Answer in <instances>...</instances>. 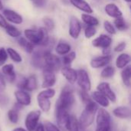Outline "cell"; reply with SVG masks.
I'll return each mask as SVG.
<instances>
[{
    "instance_id": "1",
    "label": "cell",
    "mask_w": 131,
    "mask_h": 131,
    "mask_svg": "<svg viewBox=\"0 0 131 131\" xmlns=\"http://www.w3.org/2000/svg\"><path fill=\"white\" fill-rule=\"evenodd\" d=\"M98 109L99 108L97 104L93 100L86 104V107L84 110L81 112L78 119L80 128H81L82 130H85L94 123Z\"/></svg>"
},
{
    "instance_id": "2",
    "label": "cell",
    "mask_w": 131,
    "mask_h": 131,
    "mask_svg": "<svg viewBox=\"0 0 131 131\" xmlns=\"http://www.w3.org/2000/svg\"><path fill=\"white\" fill-rule=\"evenodd\" d=\"M74 104V95L73 91L70 87L65 86L62 89L59 97L56 101L55 109H64L68 111L72 107Z\"/></svg>"
},
{
    "instance_id": "3",
    "label": "cell",
    "mask_w": 131,
    "mask_h": 131,
    "mask_svg": "<svg viewBox=\"0 0 131 131\" xmlns=\"http://www.w3.org/2000/svg\"><path fill=\"white\" fill-rule=\"evenodd\" d=\"M96 114L97 127L95 131H111V117L109 112L104 108H101L97 110Z\"/></svg>"
},
{
    "instance_id": "4",
    "label": "cell",
    "mask_w": 131,
    "mask_h": 131,
    "mask_svg": "<svg viewBox=\"0 0 131 131\" xmlns=\"http://www.w3.org/2000/svg\"><path fill=\"white\" fill-rule=\"evenodd\" d=\"M45 67L53 71H57L60 69L61 66V62L59 58L54 54H51L50 51H47L44 54Z\"/></svg>"
},
{
    "instance_id": "5",
    "label": "cell",
    "mask_w": 131,
    "mask_h": 131,
    "mask_svg": "<svg viewBox=\"0 0 131 131\" xmlns=\"http://www.w3.org/2000/svg\"><path fill=\"white\" fill-rule=\"evenodd\" d=\"M77 82L81 90L88 92L91 89V82L88 72L84 69H79L77 71Z\"/></svg>"
},
{
    "instance_id": "6",
    "label": "cell",
    "mask_w": 131,
    "mask_h": 131,
    "mask_svg": "<svg viewBox=\"0 0 131 131\" xmlns=\"http://www.w3.org/2000/svg\"><path fill=\"white\" fill-rule=\"evenodd\" d=\"M17 87L20 90H24L27 91H33L38 88L37 78L35 75L29 76L28 78H21L18 83Z\"/></svg>"
},
{
    "instance_id": "7",
    "label": "cell",
    "mask_w": 131,
    "mask_h": 131,
    "mask_svg": "<svg viewBox=\"0 0 131 131\" xmlns=\"http://www.w3.org/2000/svg\"><path fill=\"white\" fill-rule=\"evenodd\" d=\"M41 117L40 111H32L28 114L25 120V126L27 131H33L35 127L38 124Z\"/></svg>"
},
{
    "instance_id": "8",
    "label": "cell",
    "mask_w": 131,
    "mask_h": 131,
    "mask_svg": "<svg viewBox=\"0 0 131 131\" xmlns=\"http://www.w3.org/2000/svg\"><path fill=\"white\" fill-rule=\"evenodd\" d=\"M55 117L59 129L67 130V126L70 119V114H68V111L64 109H56Z\"/></svg>"
},
{
    "instance_id": "9",
    "label": "cell",
    "mask_w": 131,
    "mask_h": 131,
    "mask_svg": "<svg viewBox=\"0 0 131 131\" xmlns=\"http://www.w3.org/2000/svg\"><path fill=\"white\" fill-rule=\"evenodd\" d=\"M56 83V77L54 71L47 68H43V81L42 88H51Z\"/></svg>"
},
{
    "instance_id": "10",
    "label": "cell",
    "mask_w": 131,
    "mask_h": 131,
    "mask_svg": "<svg viewBox=\"0 0 131 131\" xmlns=\"http://www.w3.org/2000/svg\"><path fill=\"white\" fill-rule=\"evenodd\" d=\"M97 91L101 92L102 94H104L110 101L116 102L117 101V95L114 93V91L111 89V85L107 82H101L100 83L97 87Z\"/></svg>"
},
{
    "instance_id": "11",
    "label": "cell",
    "mask_w": 131,
    "mask_h": 131,
    "mask_svg": "<svg viewBox=\"0 0 131 131\" xmlns=\"http://www.w3.org/2000/svg\"><path fill=\"white\" fill-rule=\"evenodd\" d=\"M49 51V49H38L36 51H33V54L31 57V64L34 67L37 68H43L45 67V61H44V54L45 52Z\"/></svg>"
},
{
    "instance_id": "12",
    "label": "cell",
    "mask_w": 131,
    "mask_h": 131,
    "mask_svg": "<svg viewBox=\"0 0 131 131\" xmlns=\"http://www.w3.org/2000/svg\"><path fill=\"white\" fill-rule=\"evenodd\" d=\"M81 25L79 20L75 17H71L69 22L70 36L74 39H77L81 34Z\"/></svg>"
},
{
    "instance_id": "13",
    "label": "cell",
    "mask_w": 131,
    "mask_h": 131,
    "mask_svg": "<svg viewBox=\"0 0 131 131\" xmlns=\"http://www.w3.org/2000/svg\"><path fill=\"white\" fill-rule=\"evenodd\" d=\"M14 94L18 104L21 106H28L31 104V98L27 91L24 90H18L14 93Z\"/></svg>"
},
{
    "instance_id": "14",
    "label": "cell",
    "mask_w": 131,
    "mask_h": 131,
    "mask_svg": "<svg viewBox=\"0 0 131 131\" xmlns=\"http://www.w3.org/2000/svg\"><path fill=\"white\" fill-rule=\"evenodd\" d=\"M111 55H103L93 58L91 61V66L93 68H101L107 66L111 61Z\"/></svg>"
},
{
    "instance_id": "15",
    "label": "cell",
    "mask_w": 131,
    "mask_h": 131,
    "mask_svg": "<svg viewBox=\"0 0 131 131\" xmlns=\"http://www.w3.org/2000/svg\"><path fill=\"white\" fill-rule=\"evenodd\" d=\"M111 43H112L111 37L107 35H104V34L101 35L99 37H97L92 41L93 46L96 48H102L110 47Z\"/></svg>"
},
{
    "instance_id": "16",
    "label": "cell",
    "mask_w": 131,
    "mask_h": 131,
    "mask_svg": "<svg viewBox=\"0 0 131 131\" xmlns=\"http://www.w3.org/2000/svg\"><path fill=\"white\" fill-rule=\"evenodd\" d=\"M61 72L62 75L65 78V79L71 84H74L77 81V71L69 66H64L61 68Z\"/></svg>"
},
{
    "instance_id": "17",
    "label": "cell",
    "mask_w": 131,
    "mask_h": 131,
    "mask_svg": "<svg viewBox=\"0 0 131 131\" xmlns=\"http://www.w3.org/2000/svg\"><path fill=\"white\" fill-rule=\"evenodd\" d=\"M3 15L8 21H9L10 22H12L13 24L19 25V24L22 23V21H23V18L21 16V15H19L18 13H17L16 12H15L13 10L5 9L3 11Z\"/></svg>"
},
{
    "instance_id": "18",
    "label": "cell",
    "mask_w": 131,
    "mask_h": 131,
    "mask_svg": "<svg viewBox=\"0 0 131 131\" xmlns=\"http://www.w3.org/2000/svg\"><path fill=\"white\" fill-rule=\"evenodd\" d=\"M91 99L98 105L101 106L102 107H107L110 105V101L101 92L99 91H94L91 95Z\"/></svg>"
},
{
    "instance_id": "19",
    "label": "cell",
    "mask_w": 131,
    "mask_h": 131,
    "mask_svg": "<svg viewBox=\"0 0 131 131\" xmlns=\"http://www.w3.org/2000/svg\"><path fill=\"white\" fill-rule=\"evenodd\" d=\"M113 114L120 119H129L131 116L130 109L126 106H120L114 109Z\"/></svg>"
},
{
    "instance_id": "20",
    "label": "cell",
    "mask_w": 131,
    "mask_h": 131,
    "mask_svg": "<svg viewBox=\"0 0 131 131\" xmlns=\"http://www.w3.org/2000/svg\"><path fill=\"white\" fill-rule=\"evenodd\" d=\"M105 12L107 13V15H108L110 17L117 18L119 17H122L123 13L121 12V10L118 8V6L114 3H109L107 5H106L105 8H104Z\"/></svg>"
},
{
    "instance_id": "21",
    "label": "cell",
    "mask_w": 131,
    "mask_h": 131,
    "mask_svg": "<svg viewBox=\"0 0 131 131\" xmlns=\"http://www.w3.org/2000/svg\"><path fill=\"white\" fill-rule=\"evenodd\" d=\"M2 74H4L6 77L7 80L9 82L12 83L15 81L16 75L14 70V65L12 64H7L3 65L2 68Z\"/></svg>"
},
{
    "instance_id": "22",
    "label": "cell",
    "mask_w": 131,
    "mask_h": 131,
    "mask_svg": "<svg viewBox=\"0 0 131 131\" xmlns=\"http://www.w3.org/2000/svg\"><path fill=\"white\" fill-rule=\"evenodd\" d=\"M70 2L77 8L81 11L86 12L87 14H91L93 12V9L91 5L84 0H70Z\"/></svg>"
},
{
    "instance_id": "23",
    "label": "cell",
    "mask_w": 131,
    "mask_h": 131,
    "mask_svg": "<svg viewBox=\"0 0 131 131\" xmlns=\"http://www.w3.org/2000/svg\"><path fill=\"white\" fill-rule=\"evenodd\" d=\"M37 102H38V107L43 112H48L50 111L51 103L49 98H47V97L41 95L40 94H38L37 96Z\"/></svg>"
},
{
    "instance_id": "24",
    "label": "cell",
    "mask_w": 131,
    "mask_h": 131,
    "mask_svg": "<svg viewBox=\"0 0 131 131\" xmlns=\"http://www.w3.org/2000/svg\"><path fill=\"white\" fill-rule=\"evenodd\" d=\"M130 62V56L127 53L120 54L116 59V66L120 69H123Z\"/></svg>"
},
{
    "instance_id": "25",
    "label": "cell",
    "mask_w": 131,
    "mask_h": 131,
    "mask_svg": "<svg viewBox=\"0 0 131 131\" xmlns=\"http://www.w3.org/2000/svg\"><path fill=\"white\" fill-rule=\"evenodd\" d=\"M121 78L125 86L130 87L131 84V68L130 66H127L123 68L121 71Z\"/></svg>"
},
{
    "instance_id": "26",
    "label": "cell",
    "mask_w": 131,
    "mask_h": 131,
    "mask_svg": "<svg viewBox=\"0 0 131 131\" xmlns=\"http://www.w3.org/2000/svg\"><path fill=\"white\" fill-rule=\"evenodd\" d=\"M71 49V45L67 43V42H59L56 48H55V51L56 52L59 54V55H64V54H67L68 53L70 52Z\"/></svg>"
},
{
    "instance_id": "27",
    "label": "cell",
    "mask_w": 131,
    "mask_h": 131,
    "mask_svg": "<svg viewBox=\"0 0 131 131\" xmlns=\"http://www.w3.org/2000/svg\"><path fill=\"white\" fill-rule=\"evenodd\" d=\"M81 18L82 21L88 26H97L99 25L98 19L94 16L90 15L89 14H82Z\"/></svg>"
},
{
    "instance_id": "28",
    "label": "cell",
    "mask_w": 131,
    "mask_h": 131,
    "mask_svg": "<svg viewBox=\"0 0 131 131\" xmlns=\"http://www.w3.org/2000/svg\"><path fill=\"white\" fill-rule=\"evenodd\" d=\"M80 127L78 120L74 115H70V119L68 124L67 126V130L68 131H79Z\"/></svg>"
},
{
    "instance_id": "29",
    "label": "cell",
    "mask_w": 131,
    "mask_h": 131,
    "mask_svg": "<svg viewBox=\"0 0 131 131\" xmlns=\"http://www.w3.org/2000/svg\"><path fill=\"white\" fill-rule=\"evenodd\" d=\"M8 56H9V58L15 63H20L22 61V58L21 56L18 54V51H16L15 49H13L12 48H8L6 49Z\"/></svg>"
},
{
    "instance_id": "30",
    "label": "cell",
    "mask_w": 131,
    "mask_h": 131,
    "mask_svg": "<svg viewBox=\"0 0 131 131\" xmlns=\"http://www.w3.org/2000/svg\"><path fill=\"white\" fill-rule=\"evenodd\" d=\"M114 25L117 28V29H118L119 31H124L128 29V24L127 23V21L123 18V17H119L115 18L114 21Z\"/></svg>"
},
{
    "instance_id": "31",
    "label": "cell",
    "mask_w": 131,
    "mask_h": 131,
    "mask_svg": "<svg viewBox=\"0 0 131 131\" xmlns=\"http://www.w3.org/2000/svg\"><path fill=\"white\" fill-rule=\"evenodd\" d=\"M5 29V31H6L7 35H8L12 38H18L21 35V31L16 27H15L13 25H8Z\"/></svg>"
},
{
    "instance_id": "32",
    "label": "cell",
    "mask_w": 131,
    "mask_h": 131,
    "mask_svg": "<svg viewBox=\"0 0 131 131\" xmlns=\"http://www.w3.org/2000/svg\"><path fill=\"white\" fill-rule=\"evenodd\" d=\"M115 74V68L112 66H105L101 73V76L103 78H111Z\"/></svg>"
},
{
    "instance_id": "33",
    "label": "cell",
    "mask_w": 131,
    "mask_h": 131,
    "mask_svg": "<svg viewBox=\"0 0 131 131\" xmlns=\"http://www.w3.org/2000/svg\"><path fill=\"white\" fill-rule=\"evenodd\" d=\"M8 119L12 124H17L18 122L19 115L18 111L16 109H11L8 111Z\"/></svg>"
},
{
    "instance_id": "34",
    "label": "cell",
    "mask_w": 131,
    "mask_h": 131,
    "mask_svg": "<svg viewBox=\"0 0 131 131\" xmlns=\"http://www.w3.org/2000/svg\"><path fill=\"white\" fill-rule=\"evenodd\" d=\"M75 58H76V53L74 51H71L64 55L62 58V62L64 64V66H69Z\"/></svg>"
},
{
    "instance_id": "35",
    "label": "cell",
    "mask_w": 131,
    "mask_h": 131,
    "mask_svg": "<svg viewBox=\"0 0 131 131\" xmlns=\"http://www.w3.org/2000/svg\"><path fill=\"white\" fill-rule=\"evenodd\" d=\"M97 33V30L94 26H88L84 30V35L87 38H91Z\"/></svg>"
},
{
    "instance_id": "36",
    "label": "cell",
    "mask_w": 131,
    "mask_h": 131,
    "mask_svg": "<svg viewBox=\"0 0 131 131\" xmlns=\"http://www.w3.org/2000/svg\"><path fill=\"white\" fill-rule=\"evenodd\" d=\"M104 27L105 28V30L111 35H115L117 31L114 28V26L113 25V24L108 21H105L104 22Z\"/></svg>"
},
{
    "instance_id": "37",
    "label": "cell",
    "mask_w": 131,
    "mask_h": 131,
    "mask_svg": "<svg viewBox=\"0 0 131 131\" xmlns=\"http://www.w3.org/2000/svg\"><path fill=\"white\" fill-rule=\"evenodd\" d=\"M43 23L45 26V28L48 31H51L54 28V22L50 18H43Z\"/></svg>"
},
{
    "instance_id": "38",
    "label": "cell",
    "mask_w": 131,
    "mask_h": 131,
    "mask_svg": "<svg viewBox=\"0 0 131 131\" xmlns=\"http://www.w3.org/2000/svg\"><path fill=\"white\" fill-rule=\"evenodd\" d=\"M44 127L45 131H61L58 126L54 125V124L49 121H46L44 124Z\"/></svg>"
},
{
    "instance_id": "39",
    "label": "cell",
    "mask_w": 131,
    "mask_h": 131,
    "mask_svg": "<svg viewBox=\"0 0 131 131\" xmlns=\"http://www.w3.org/2000/svg\"><path fill=\"white\" fill-rule=\"evenodd\" d=\"M8 54L6 49L4 48H0V66H2L8 59Z\"/></svg>"
},
{
    "instance_id": "40",
    "label": "cell",
    "mask_w": 131,
    "mask_h": 131,
    "mask_svg": "<svg viewBox=\"0 0 131 131\" xmlns=\"http://www.w3.org/2000/svg\"><path fill=\"white\" fill-rule=\"evenodd\" d=\"M79 96H80L81 101H82L85 104H86L87 103H88L90 101L92 100L91 97L88 94V92L84 91H82V90H81V91H79Z\"/></svg>"
},
{
    "instance_id": "41",
    "label": "cell",
    "mask_w": 131,
    "mask_h": 131,
    "mask_svg": "<svg viewBox=\"0 0 131 131\" xmlns=\"http://www.w3.org/2000/svg\"><path fill=\"white\" fill-rule=\"evenodd\" d=\"M1 92L2 91H0V106L1 107H5L8 104L9 100L5 95L2 94Z\"/></svg>"
},
{
    "instance_id": "42",
    "label": "cell",
    "mask_w": 131,
    "mask_h": 131,
    "mask_svg": "<svg viewBox=\"0 0 131 131\" xmlns=\"http://www.w3.org/2000/svg\"><path fill=\"white\" fill-rule=\"evenodd\" d=\"M126 46H127V43L124 42V41H122V42L119 43L114 48V51L115 52H121V51H123L126 48Z\"/></svg>"
},
{
    "instance_id": "43",
    "label": "cell",
    "mask_w": 131,
    "mask_h": 131,
    "mask_svg": "<svg viewBox=\"0 0 131 131\" xmlns=\"http://www.w3.org/2000/svg\"><path fill=\"white\" fill-rule=\"evenodd\" d=\"M6 88V82L4 75L0 72V91H3Z\"/></svg>"
},
{
    "instance_id": "44",
    "label": "cell",
    "mask_w": 131,
    "mask_h": 131,
    "mask_svg": "<svg viewBox=\"0 0 131 131\" xmlns=\"http://www.w3.org/2000/svg\"><path fill=\"white\" fill-rule=\"evenodd\" d=\"M31 2L37 7H44L46 3H47V0H31Z\"/></svg>"
},
{
    "instance_id": "45",
    "label": "cell",
    "mask_w": 131,
    "mask_h": 131,
    "mask_svg": "<svg viewBox=\"0 0 131 131\" xmlns=\"http://www.w3.org/2000/svg\"><path fill=\"white\" fill-rule=\"evenodd\" d=\"M18 45L21 47H22L23 48H25V47L28 43V41H27V39L25 38H24V37H19V38L18 39Z\"/></svg>"
},
{
    "instance_id": "46",
    "label": "cell",
    "mask_w": 131,
    "mask_h": 131,
    "mask_svg": "<svg viewBox=\"0 0 131 131\" xmlns=\"http://www.w3.org/2000/svg\"><path fill=\"white\" fill-rule=\"evenodd\" d=\"M8 25V24L7 21L5 20V18H4V16L0 14V27L2 28H5Z\"/></svg>"
},
{
    "instance_id": "47",
    "label": "cell",
    "mask_w": 131,
    "mask_h": 131,
    "mask_svg": "<svg viewBox=\"0 0 131 131\" xmlns=\"http://www.w3.org/2000/svg\"><path fill=\"white\" fill-rule=\"evenodd\" d=\"M33 131H45L44 124H41V123H38L37 124V126L35 127V129L33 130Z\"/></svg>"
},
{
    "instance_id": "48",
    "label": "cell",
    "mask_w": 131,
    "mask_h": 131,
    "mask_svg": "<svg viewBox=\"0 0 131 131\" xmlns=\"http://www.w3.org/2000/svg\"><path fill=\"white\" fill-rule=\"evenodd\" d=\"M110 53H111V48L110 47L103 48V54L104 55H108V54H110Z\"/></svg>"
},
{
    "instance_id": "49",
    "label": "cell",
    "mask_w": 131,
    "mask_h": 131,
    "mask_svg": "<svg viewBox=\"0 0 131 131\" xmlns=\"http://www.w3.org/2000/svg\"><path fill=\"white\" fill-rule=\"evenodd\" d=\"M12 131H27V130L24 129L22 127H17V128H15Z\"/></svg>"
},
{
    "instance_id": "50",
    "label": "cell",
    "mask_w": 131,
    "mask_h": 131,
    "mask_svg": "<svg viewBox=\"0 0 131 131\" xmlns=\"http://www.w3.org/2000/svg\"><path fill=\"white\" fill-rule=\"evenodd\" d=\"M2 8H3V5H2V1L0 0V11H1V10H2Z\"/></svg>"
},
{
    "instance_id": "51",
    "label": "cell",
    "mask_w": 131,
    "mask_h": 131,
    "mask_svg": "<svg viewBox=\"0 0 131 131\" xmlns=\"http://www.w3.org/2000/svg\"><path fill=\"white\" fill-rule=\"evenodd\" d=\"M125 2H130L131 0H124Z\"/></svg>"
},
{
    "instance_id": "52",
    "label": "cell",
    "mask_w": 131,
    "mask_h": 131,
    "mask_svg": "<svg viewBox=\"0 0 131 131\" xmlns=\"http://www.w3.org/2000/svg\"><path fill=\"white\" fill-rule=\"evenodd\" d=\"M0 131H1V130H0Z\"/></svg>"
}]
</instances>
